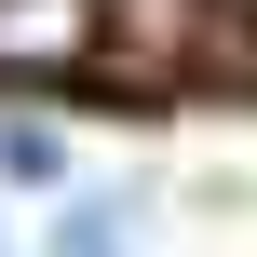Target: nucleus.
Masks as SVG:
<instances>
[{"label":"nucleus","instance_id":"obj_1","mask_svg":"<svg viewBox=\"0 0 257 257\" xmlns=\"http://www.w3.org/2000/svg\"><path fill=\"white\" fill-rule=\"evenodd\" d=\"M95 41V0H0V68H68Z\"/></svg>","mask_w":257,"mask_h":257},{"label":"nucleus","instance_id":"obj_2","mask_svg":"<svg viewBox=\"0 0 257 257\" xmlns=\"http://www.w3.org/2000/svg\"><path fill=\"white\" fill-rule=\"evenodd\" d=\"M41 257H149V217H136V203H81Z\"/></svg>","mask_w":257,"mask_h":257},{"label":"nucleus","instance_id":"obj_3","mask_svg":"<svg viewBox=\"0 0 257 257\" xmlns=\"http://www.w3.org/2000/svg\"><path fill=\"white\" fill-rule=\"evenodd\" d=\"M0 176L14 190H68V136L54 122H0Z\"/></svg>","mask_w":257,"mask_h":257},{"label":"nucleus","instance_id":"obj_4","mask_svg":"<svg viewBox=\"0 0 257 257\" xmlns=\"http://www.w3.org/2000/svg\"><path fill=\"white\" fill-rule=\"evenodd\" d=\"M230 14H257V0H230Z\"/></svg>","mask_w":257,"mask_h":257}]
</instances>
